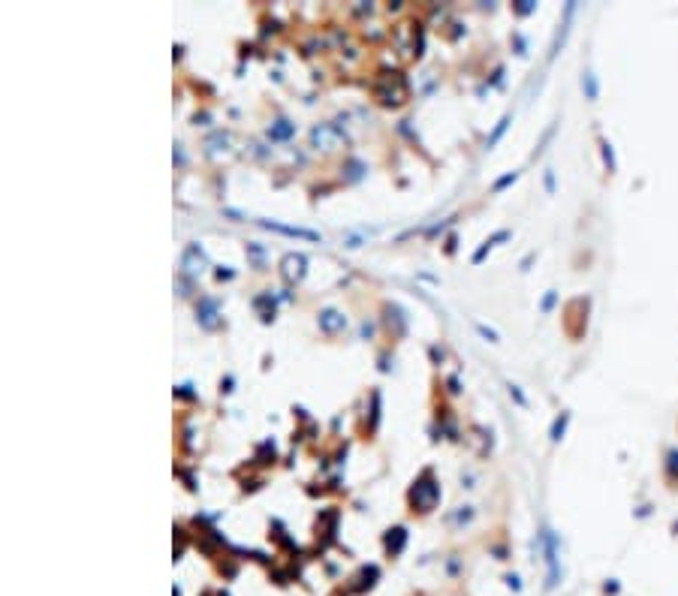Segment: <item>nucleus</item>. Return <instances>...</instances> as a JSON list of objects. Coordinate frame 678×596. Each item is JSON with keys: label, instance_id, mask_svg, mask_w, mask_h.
Instances as JSON below:
<instances>
[{"label": "nucleus", "instance_id": "obj_2", "mask_svg": "<svg viewBox=\"0 0 678 596\" xmlns=\"http://www.w3.org/2000/svg\"><path fill=\"white\" fill-rule=\"evenodd\" d=\"M305 265L307 259L302 256V253H287V256L281 259V274L287 283H298L305 277Z\"/></svg>", "mask_w": 678, "mask_h": 596}, {"label": "nucleus", "instance_id": "obj_3", "mask_svg": "<svg viewBox=\"0 0 678 596\" xmlns=\"http://www.w3.org/2000/svg\"><path fill=\"white\" fill-rule=\"evenodd\" d=\"M311 142H314V145H320V148L329 151V148H338V145H341V133H338L332 124H320V126H314Z\"/></svg>", "mask_w": 678, "mask_h": 596}, {"label": "nucleus", "instance_id": "obj_8", "mask_svg": "<svg viewBox=\"0 0 678 596\" xmlns=\"http://www.w3.org/2000/svg\"><path fill=\"white\" fill-rule=\"evenodd\" d=\"M296 133V126L289 124V121H274L272 126H269V136L272 139H289Z\"/></svg>", "mask_w": 678, "mask_h": 596}, {"label": "nucleus", "instance_id": "obj_11", "mask_svg": "<svg viewBox=\"0 0 678 596\" xmlns=\"http://www.w3.org/2000/svg\"><path fill=\"white\" fill-rule=\"evenodd\" d=\"M564 428H567V416H561V419H558V422H555V428H551V440H561V434H564Z\"/></svg>", "mask_w": 678, "mask_h": 596}, {"label": "nucleus", "instance_id": "obj_1", "mask_svg": "<svg viewBox=\"0 0 678 596\" xmlns=\"http://www.w3.org/2000/svg\"><path fill=\"white\" fill-rule=\"evenodd\" d=\"M410 500H413V506L419 512H428V509H435V503L440 500V485H435L425 476L422 482H416L413 485V491H410Z\"/></svg>", "mask_w": 678, "mask_h": 596}, {"label": "nucleus", "instance_id": "obj_5", "mask_svg": "<svg viewBox=\"0 0 678 596\" xmlns=\"http://www.w3.org/2000/svg\"><path fill=\"white\" fill-rule=\"evenodd\" d=\"M320 329L326 331V335H338V331L347 329V316L332 311V307H326V311H320Z\"/></svg>", "mask_w": 678, "mask_h": 596}, {"label": "nucleus", "instance_id": "obj_10", "mask_svg": "<svg viewBox=\"0 0 678 596\" xmlns=\"http://www.w3.org/2000/svg\"><path fill=\"white\" fill-rule=\"evenodd\" d=\"M582 87H585V91H588V97H591V100L597 97V82H594V76H591V73H588L585 78H582Z\"/></svg>", "mask_w": 678, "mask_h": 596}, {"label": "nucleus", "instance_id": "obj_7", "mask_svg": "<svg viewBox=\"0 0 678 596\" xmlns=\"http://www.w3.org/2000/svg\"><path fill=\"white\" fill-rule=\"evenodd\" d=\"M265 229H274V232L281 235H293V238H307V241H320L317 232H311V229H298V226H283V223H272V220H259Z\"/></svg>", "mask_w": 678, "mask_h": 596}, {"label": "nucleus", "instance_id": "obj_6", "mask_svg": "<svg viewBox=\"0 0 678 596\" xmlns=\"http://www.w3.org/2000/svg\"><path fill=\"white\" fill-rule=\"evenodd\" d=\"M181 268H184V272L190 274V277H199V274H202V268H205V256H202V250L196 247V244H190V247L184 250V259H181Z\"/></svg>", "mask_w": 678, "mask_h": 596}, {"label": "nucleus", "instance_id": "obj_13", "mask_svg": "<svg viewBox=\"0 0 678 596\" xmlns=\"http://www.w3.org/2000/svg\"><path fill=\"white\" fill-rule=\"evenodd\" d=\"M477 331H479V335H483V338H488V340H498V335H494L492 329H485L483 322H477Z\"/></svg>", "mask_w": 678, "mask_h": 596}, {"label": "nucleus", "instance_id": "obj_4", "mask_svg": "<svg viewBox=\"0 0 678 596\" xmlns=\"http://www.w3.org/2000/svg\"><path fill=\"white\" fill-rule=\"evenodd\" d=\"M217 313H220L217 298H202L199 307H196V320H199L202 329H217Z\"/></svg>", "mask_w": 678, "mask_h": 596}, {"label": "nucleus", "instance_id": "obj_14", "mask_svg": "<svg viewBox=\"0 0 678 596\" xmlns=\"http://www.w3.org/2000/svg\"><path fill=\"white\" fill-rule=\"evenodd\" d=\"M510 395H512V397H516V401H518V404H525V395H522V392H518V386H510Z\"/></svg>", "mask_w": 678, "mask_h": 596}, {"label": "nucleus", "instance_id": "obj_9", "mask_svg": "<svg viewBox=\"0 0 678 596\" xmlns=\"http://www.w3.org/2000/svg\"><path fill=\"white\" fill-rule=\"evenodd\" d=\"M507 124H510V118H503V121H501L498 126H494V133H492V136H488V148H494V145H498V139L503 136V133H507Z\"/></svg>", "mask_w": 678, "mask_h": 596}, {"label": "nucleus", "instance_id": "obj_12", "mask_svg": "<svg viewBox=\"0 0 678 596\" xmlns=\"http://www.w3.org/2000/svg\"><path fill=\"white\" fill-rule=\"evenodd\" d=\"M516 178H518V175H516V172H510V175H503L501 181H494V193H498V190H503L507 184H512V181H516Z\"/></svg>", "mask_w": 678, "mask_h": 596}]
</instances>
